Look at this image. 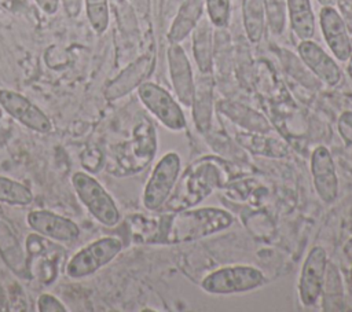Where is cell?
Returning a JSON list of instances; mask_svg holds the SVG:
<instances>
[{
  "instance_id": "cell-1",
  "label": "cell",
  "mask_w": 352,
  "mask_h": 312,
  "mask_svg": "<svg viewBox=\"0 0 352 312\" xmlns=\"http://www.w3.org/2000/svg\"><path fill=\"white\" fill-rule=\"evenodd\" d=\"M232 216L217 208H199L176 210L173 214L161 216L157 223L147 221L150 230L143 239L160 243H180L201 239L230 227Z\"/></svg>"
},
{
  "instance_id": "cell-2",
  "label": "cell",
  "mask_w": 352,
  "mask_h": 312,
  "mask_svg": "<svg viewBox=\"0 0 352 312\" xmlns=\"http://www.w3.org/2000/svg\"><path fill=\"white\" fill-rule=\"evenodd\" d=\"M227 177V169L220 161L214 158L197 161L184 172L173 197L166 201L168 209L176 212L199 203L216 187L226 184Z\"/></svg>"
},
{
  "instance_id": "cell-3",
  "label": "cell",
  "mask_w": 352,
  "mask_h": 312,
  "mask_svg": "<svg viewBox=\"0 0 352 312\" xmlns=\"http://www.w3.org/2000/svg\"><path fill=\"white\" fill-rule=\"evenodd\" d=\"M72 186L78 199L96 221L106 227H114L118 224L121 219L120 210L114 199L95 177L85 172H76L72 176Z\"/></svg>"
},
{
  "instance_id": "cell-4",
  "label": "cell",
  "mask_w": 352,
  "mask_h": 312,
  "mask_svg": "<svg viewBox=\"0 0 352 312\" xmlns=\"http://www.w3.org/2000/svg\"><path fill=\"white\" fill-rule=\"evenodd\" d=\"M122 249V242L114 236H104L96 239L74 253L66 267L65 272L72 279H81L95 274L98 269L109 264Z\"/></svg>"
},
{
  "instance_id": "cell-5",
  "label": "cell",
  "mask_w": 352,
  "mask_h": 312,
  "mask_svg": "<svg viewBox=\"0 0 352 312\" xmlns=\"http://www.w3.org/2000/svg\"><path fill=\"white\" fill-rule=\"evenodd\" d=\"M264 283L260 269L250 265L224 267L202 280V289L213 294H234L253 290Z\"/></svg>"
},
{
  "instance_id": "cell-6",
  "label": "cell",
  "mask_w": 352,
  "mask_h": 312,
  "mask_svg": "<svg viewBox=\"0 0 352 312\" xmlns=\"http://www.w3.org/2000/svg\"><path fill=\"white\" fill-rule=\"evenodd\" d=\"M180 170V158L176 153L165 154L155 165L143 192V205L148 210L160 209L169 198Z\"/></svg>"
},
{
  "instance_id": "cell-7",
  "label": "cell",
  "mask_w": 352,
  "mask_h": 312,
  "mask_svg": "<svg viewBox=\"0 0 352 312\" xmlns=\"http://www.w3.org/2000/svg\"><path fill=\"white\" fill-rule=\"evenodd\" d=\"M142 103L169 129L179 131L186 126V118L176 100L162 87L154 82H143L138 87Z\"/></svg>"
},
{
  "instance_id": "cell-8",
  "label": "cell",
  "mask_w": 352,
  "mask_h": 312,
  "mask_svg": "<svg viewBox=\"0 0 352 312\" xmlns=\"http://www.w3.org/2000/svg\"><path fill=\"white\" fill-rule=\"evenodd\" d=\"M26 250L28 265L32 275L44 285H51L58 275L62 249L45 239V236L30 234L26 239Z\"/></svg>"
},
{
  "instance_id": "cell-9",
  "label": "cell",
  "mask_w": 352,
  "mask_h": 312,
  "mask_svg": "<svg viewBox=\"0 0 352 312\" xmlns=\"http://www.w3.org/2000/svg\"><path fill=\"white\" fill-rule=\"evenodd\" d=\"M0 106L15 121L34 132L48 133L52 129L47 114L19 92L0 89Z\"/></svg>"
},
{
  "instance_id": "cell-10",
  "label": "cell",
  "mask_w": 352,
  "mask_h": 312,
  "mask_svg": "<svg viewBox=\"0 0 352 312\" xmlns=\"http://www.w3.org/2000/svg\"><path fill=\"white\" fill-rule=\"evenodd\" d=\"M26 223L36 234L56 242H74L80 236V228L73 220L51 210H32Z\"/></svg>"
},
{
  "instance_id": "cell-11",
  "label": "cell",
  "mask_w": 352,
  "mask_h": 312,
  "mask_svg": "<svg viewBox=\"0 0 352 312\" xmlns=\"http://www.w3.org/2000/svg\"><path fill=\"white\" fill-rule=\"evenodd\" d=\"M326 265H327V256L324 249L319 246L314 247L308 253L300 275L298 293H300V300L304 305L309 307L316 302L323 286Z\"/></svg>"
},
{
  "instance_id": "cell-12",
  "label": "cell",
  "mask_w": 352,
  "mask_h": 312,
  "mask_svg": "<svg viewBox=\"0 0 352 312\" xmlns=\"http://www.w3.org/2000/svg\"><path fill=\"white\" fill-rule=\"evenodd\" d=\"M320 27L323 37L337 59L345 62L352 55L346 25L334 7H323L320 11Z\"/></svg>"
},
{
  "instance_id": "cell-13",
  "label": "cell",
  "mask_w": 352,
  "mask_h": 312,
  "mask_svg": "<svg viewBox=\"0 0 352 312\" xmlns=\"http://www.w3.org/2000/svg\"><path fill=\"white\" fill-rule=\"evenodd\" d=\"M168 63L172 85L179 100L184 106H191L194 98L192 71L184 49L177 43H172L168 48Z\"/></svg>"
},
{
  "instance_id": "cell-14",
  "label": "cell",
  "mask_w": 352,
  "mask_h": 312,
  "mask_svg": "<svg viewBox=\"0 0 352 312\" xmlns=\"http://www.w3.org/2000/svg\"><path fill=\"white\" fill-rule=\"evenodd\" d=\"M300 59L323 82L336 85L341 80V70L336 60L327 55L316 43L301 40L298 45Z\"/></svg>"
},
{
  "instance_id": "cell-15",
  "label": "cell",
  "mask_w": 352,
  "mask_h": 312,
  "mask_svg": "<svg viewBox=\"0 0 352 312\" xmlns=\"http://www.w3.org/2000/svg\"><path fill=\"white\" fill-rule=\"evenodd\" d=\"M311 169L314 176L315 188L324 202L336 199L338 192V179L336 175V166L329 150L323 146L316 147L312 154Z\"/></svg>"
},
{
  "instance_id": "cell-16",
  "label": "cell",
  "mask_w": 352,
  "mask_h": 312,
  "mask_svg": "<svg viewBox=\"0 0 352 312\" xmlns=\"http://www.w3.org/2000/svg\"><path fill=\"white\" fill-rule=\"evenodd\" d=\"M151 66V58L144 55L131 63L124 71L120 73L106 88L104 96L110 100L121 98L142 84Z\"/></svg>"
},
{
  "instance_id": "cell-17",
  "label": "cell",
  "mask_w": 352,
  "mask_h": 312,
  "mask_svg": "<svg viewBox=\"0 0 352 312\" xmlns=\"http://www.w3.org/2000/svg\"><path fill=\"white\" fill-rule=\"evenodd\" d=\"M192 115L198 131L206 132L212 121L213 107V80L210 74H204L194 82Z\"/></svg>"
},
{
  "instance_id": "cell-18",
  "label": "cell",
  "mask_w": 352,
  "mask_h": 312,
  "mask_svg": "<svg viewBox=\"0 0 352 312\" xmlns=\"http://www.w3.org/2000/svg\"><path fill=\"white\" fill-rule=\"evenodd\" d=\"M204 3L205 0H184L168 33L170 43H179L184 40L195 29L202 16Z\"/></svg>"
},
{
  "instance_id": "cell-19",
  "label": "cell",
  "mask_w": 352,
  "mask_h": 312,
  "mask_svg": "<svg viewBox=\"0 0 352 312\" xmlns=\"http://www.w3.org/2000/svg\"><path fill=\"white\" fill-rule=\"evenodd\" d=\"M213 29L209 19L199 21L194 29L192 52L198 69L204 74H210L213 69Z\"/></svg>"
},
{
  "instance_id": "cell-20",
  "label": "cell",
  "mask_w": 352,
  "mask_h": 312,
  "mask_svg": "<svg viewBox=\"0 0 352 312\" xmlns=\"http://www.w3.org/2000/svg\"><path fill=\"white\" fill-rule=\"evenodd\" d=\"M290 25L300 40H309L315 33V14L309 0H286Z\"/></svg>"
},
{
  "instance_id": "cell-21",
  "label": "cell",
  "mask_w": 352,
  "mask_h": 312,
  "mask_svg": "<svg viewBox=\"0 0 352 312\" xmlns=\"http://www.w3.org/2000/svg\"><path fill=\"white\" fill-rule=\"evenodd\" d=\"M265 7L264 0H245L243 23L246 34L252 43L260 41L264 30Z\"/></svg>"
},
{
  "instance_id": "cell-22",
  "label": "cell",
  "mask_w": 352,
  "mask_h": 312,
  "mask_svg": "<svg viewBox=\"0 0 352 312\" xmlns=\"http://www.w3.org/2000/svg\"><path fill=\"white\" fill-rule=\"evenodd\" d=\"M220 109L224 111V114H227L228 117H231V120H234L235 122L250 128L253 131H258V132H267L270 125L268 122L264 120L263 115H260L258 113L236 104V103H230V102H223L220 104Z\"/></svg>"
},
{
  "instance_id": "cell-23",
  "label": "cell",
  "mask_w": 352,
  "mask_h": 312,
  "mask_svg": "<svg viewBox=\"0 0 352 312\" xmlns=\"http://www.w3.org/2000/svg\"><path fill=\"white\" fill-rule=\"evenodd\" d=\"M0 202L25 206L33 202V192L26 184L18 180L0 176Z\"/></svg>"
},
{
  "instance_id": "cell-24",
  "label": "cell",
  "mask_w": 352,
  "mask_h": 312,
  "mask_svg": "<svg viewBox=\"0 0 352 312\" xmlns=\"http://www.w3.org/2000/svg\"><path fill=\"white\" fill-rule=\"evenodd\" d=\"M280 58H282L283 66L287 70V73L292 77H294L298 82H301L302 85H305L307 88H311V89L320 88V84H322L320 80L296 55L290 54L289 51H282Z\"/></svg>"
},
{
  "instance_id": "cell-25",
  "label": "cell",
  "mask_w": 352,
  "mask_h": 312,
  "mask_svg": "<svg viewBox=\"0 0 352 312\" xmlns=\"http://www.w3.org/2000/svg\"><path fill=\"white\" fill-rule=\"evenodd\" d=\"M87 19L96 34H102L109 26V1L107 0H84Z\"/></svg>"
},
{
  "instance_id": "cell-26",
  "label": "cell",
  "mask_w": 352,
  "mask_h": 312,
  "mask_svg": "<svg viewBox=\"0 0 352 312\" xmlns=\"http://www.w3.org/2000/svg\"><path fill=\"white\" fill-rule=\"evenodd\" d=\"M209 21L216 27H226L230 19V0H205Z\"/></svg>"
},
{
  "instance_id": "cell-27",
  "label": "cell",
  "mask_w": 352,
  "mask_h": 312,
  "mask_svg": "<svg viewBox=\"0 0 352 312\" xmlns=\"http://www.w3.org/2000/svg\"><path fill=\"white\" fill-rule=\"evenodd\" d=\"M286 0H264V7L270 21V26L275 33L282 32L285 25Z\"/></svg>"
},
{
  "instance_id": "cell-28",
  "label": "cell",
  "mask_w": 352,
  "mask_h": 312,
  "mask_svg": "<svg viewBox=\"0 0 352 312\" xmlns=\"http://www.w3.org/2000/svg\"><path fill=\"white\" fill-rule=\"evenodd\" d=\"M38 312H66L67 308L55 296L44 293L37 298Z\"/></svg>"
},
{
  "instance_id": "cell-29",
  "label": "cell",
  "mask_w": 352,
  "mask_h": 312,
  "mask_svg": "<svg viewBox=\"0 0 352 312\" xmlns=\"http://www.w3.org/2000/svg\"><path fill=\"white\" fill-rule=\"evenodd\" d=\"M37 7L47 15L56 14L59 8V0H34Z\"/></svg>"
},
{
  "instance_id": "cell-30",
  "label": "cell",
  "mask_w": 352,
  "mask_h": 312,
  "mask_svg": "<svg viewBox=\"0 0 352 312\" xmlns=\"http://www.w3.org/2000/svg\"><path fill=\"white\" fill-rule=\"evenodd\" d=\"M341 11H342L341 16L346 25V29L352 33V4L341 3Z\"/></svg>"
},
{
  "instance_id": "cell-31",
  "label": "cell",
  "mask_w": 352,
  "mask_h": 312,
  "mask_svg": "<svg viewBox=\"0 0 352 312\" xmlns=\"http://www.w3.org/2000/svg\"><path fill=\"white\" fill-rule=\"evenodd\" d=\"M323 7H334L338 0H318Z\"/></svg>"
},
{
  "instance_id": "cell-32",
  "label": "cell",
  "mask_w": 352,
  "mask_h": 312,
  "mask_svg": "<svg viewBox=\"0 0 352 312\" xmlns=\"http://www.w3.org/2000/svg\"><path fill=\"white\" fill-rule=\"evenodd\" d=\"M349 73H351V76H352V62H351V65H349Z\"/></svg>"
}]
</instances>
